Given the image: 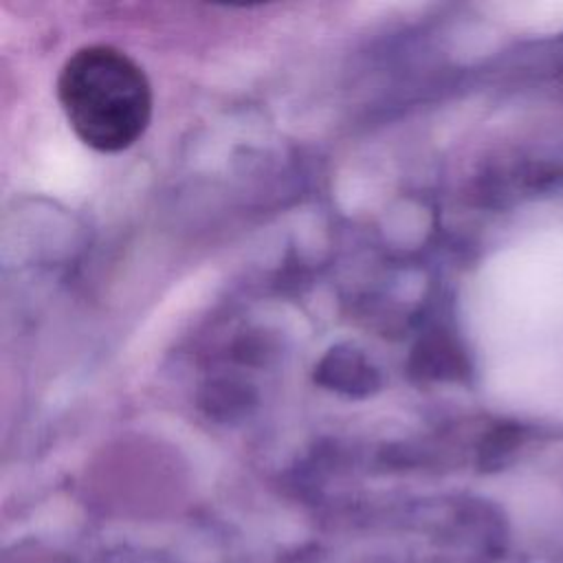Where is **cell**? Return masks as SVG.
I'll return each mask as SVG.
<instances>
[{
	"label": "cell",
	"instance_id": "cell-1",
	"mask_svg": "<svg viewBox=\"0 0 563 563\" xmlns=\"http://www.w3.org/2000/svg\"><path fill=\"white\" fill-rule=\"evenodd\" d=\"M57 101L79 141L103 154L132 147L154 110L145 70L112 44H86L70 53L57 75Z\"/></svg>",
	"mask_w": 563,
	"mask_h": 563
}]
</instances>
